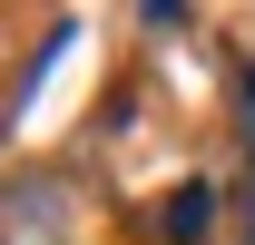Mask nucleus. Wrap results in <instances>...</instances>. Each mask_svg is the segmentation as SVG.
Wrapping results in <instances>:
<instances>
[{"label":"nucleus","mask_w":255,"mask_h":245,"mask_svg":"<svg viewBox=\"0 0 255 245\" xmlns=\"http://www.w3.org/2000/svg\"><path fill=\"white\" fill-rule=\"evenodd\" d=\"M157 226H167V245H206V226H216V186H206V177H187V186H167V206H157Z\"/></svg>","instance_id":"nucleus-1"},{"label":"nucleus","mask_w":255,"mask_h":245,"mask_svg":"<svg viewBox=\"0 0 255 245\" xmlns=\"http://www.w3.org/2000/svg\"><path fill=\"white\" fill-rule=\"evenodd\" d=\"M246 236H255V167H246Z\"/></svg>","instance_id":"nucleus-2"},{"label":"nucleus","mask_w":255,"mask_h":245,"mask_svg":"<svg viewBox=\"0 0 255 245\" xmlns=\"http://www.w3.org/2000/svg\"><path fill=\"white\" fill-rule=\"evenodd\" d=\"M246 118H255V69H246Z\"/></svg>","instance_id":"nucleus-3"}]
</instances>
